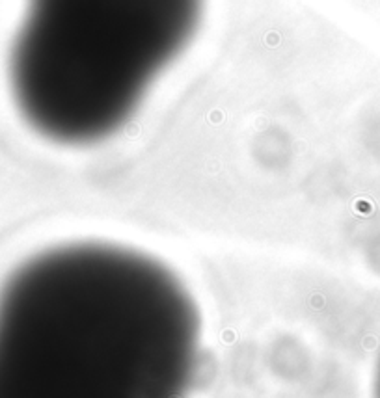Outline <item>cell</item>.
Segmentation results:
<instances>
[{
    "mask_svg": "<svg viewBox=\"0 0 380 398\" xmlns=\"http://www.w3.org/2000/svg\"><path fill=\"white\" fill-rule=\"evenodd\" d=\"M205 0H28L10 82L28 125L63 145L112 136L200 28Z\"/></svg>",
    "mask_w": 380,
    "mask_h": 398,
    "instance_id": "2",
    "label": "cell"
},
{
    "mask_svg": "<svg viewBox=\"0 0 380 398\" xmlns=\"http://www.w3.org/2000/svg\"><path fill=\"white\" fill-rule=\"evenodd\" d=\"M200 313L170 268L106 242L25 261L0 290V398H158L188 387Z\"/></svg>",
    "mask_w": 380,
    "mask_h": 398,
    "instance_id": "1",
    "label": "cell"
}]
</instances>
